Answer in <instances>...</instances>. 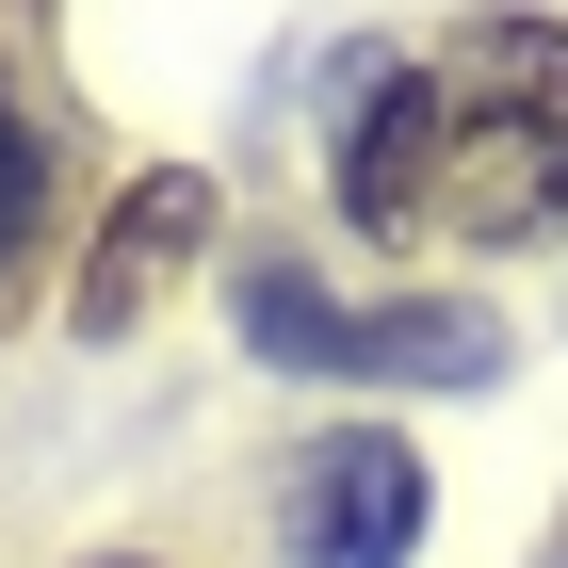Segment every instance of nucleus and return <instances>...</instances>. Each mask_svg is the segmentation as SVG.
<instances>
[{"label": "nucleus", "instance_id": "obj_1", "mask_svg": "<svg viewBox=\"0 0 568 568\" xmlns=\"http://www.w3.org/2000/svg\"><path fill=\"white\" fill-rule=\"evenodd\" d=\"M342 227L390 261H520L568 227V17L487 0L357 98Z\"/></svg>", "mask_w": 568, "mask_h": 568}, {"label": "nucleus", "instance_id": "obj_2", "mask_svg": "<svg viewBox=\"0 0 568 568\" xmlns=\"http://www.w3.org/2000/svg\"><path fill=\"white\" fill-rule=\"evenodd\" d=\"M244 342L293 357V374H342V390H455V374H504V325L455 293H308V276H244Z\"/></svg>", "mask_w": 568, "mask_h": 568}, {"label": "nucleus", "instance_id": "obj_3", "mask_svg": "<svg viewBox=\"0 0 568 568\" xmlns=\"http://www.w3.org/2000/svg\"><path fill=\"white\" fill-rule=\"evenodd\" d=\"M423 552V455L390 423H325L293 455V568H406Z\"/></svg>", "mask_w": 568, "mask_h": 568}, {"label": "nucleus", "instance_id": "obj_4", "mask_svg": "<svg viewBox=\"0 0 568 568\" xmlns=\"http://www.w3.org/2000/svg\"><path fill=\"white\" fill-rule=\"evenodd\" d=\"M195 244H212V179L195 163H146L114 212H98V244H82V276H65V325L82 342H114V325H146V308L195 276Z\"/></svg>", "mask_w": 568, "mask_h": 568}, {"label": "nucleus", "instance_id": "obj_5", "mask_svg": "<svg viewBox=\"0 0 568 568\" xmlns=\"http://www.w3.org/2000/svg\"><path fill=\"white\" fill-rule=\"evenodd\" d=\"M65 179H82V131H65L49 65L0 33V308L33 293V276H49V244H65Z\"/></svg>", "mask_w": 568, "mask_h": 568}, {"label": "nucleus", "instance_id": "obj_6", "mask_svg": "<svg viewBox=\"0 0 568 568\" xmlns=\"http://www.w3.org/2000/svg\"><path fill=\"white\" fill-rule=\"evenodd\" d=\"M536 568H568V520H552V552H536Z\"/></svg>", "mask_w": 568, "mask_h": 568}, {"label": "nucleus", "instance_id": "obj_7", "mask_svg": "<svg viewBox=\"0 0 568 568\" xmlns=\"http://www.w3.org/2000/svg\"><path fill=\"white\" fill-rule=\"evenodd\" d=\"M98 568H146V552H98Z\"/></svg>", "mask_w": 568, "mask_h": 568}]
</instances>
